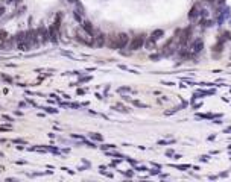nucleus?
Wrapping results in <instances>:
<instances>
[{
    "label": "nucleus",
    "instance_id": "obj_4",
    "mask_svg": "<svg viewBox=\"0 0 231 182\" xmlns=\"http://www.w3.org/2000/svg\"><path fill=\"white\" fill-rule=\"evenodd\" d=\"M58 30H59V17H58L56 21L53 23L52 29H50V38H52V39H56V38H58Z\"/></svg>",
    "mask_w": 231,
    "mask_h": 182
},
{
    "label": "nucleus",
    "instance_id": "obj_1",
    "mask_svg": "<svg viewBox=\"0 0 231 182\" xmlns=\"http://www.w3.org/2000/svg\"><path fill=\"white\" fill-rule=\"evenodd\" d=\"M128 41H129V38H128L126 33H119V35H111L108 39V44L113 49H122L128 44Z\"/></svg>",
    "mask_w": 231,
    "mask_h": 182
},
{
    "label": "nucleus",
    "instance_id": "obj_6",
    "mask_svg": "<svg viewBox=\"0 0 231 182\" xmlns=\"http://www.w3.org/2000/svg\"><path fill=\"white\" fill-rule=\"evenodd\" d=\"M2 15H3V9H0V17H2Z\"/></svg>",
    "mask_w": 231,
    "mask_h": 182
},
{
    "label": "nucleus",
    "instance_id": "obj_5",
    "mask_svg": "<svg viewBox=\"0 0 231 182\" xmlns=\"http://www.w3.org/2000/svg\"><path fill=\"white\" fill-rule=\"evenodd\" d=\"M161 35H163V30H155V32L152 33V35H151V41H149V46H152V44H154L155 41H157V39H158Z\"/></svg>",
    "mask_w": 231,
    "mask_h": 182
},
{
    "label": "nucleus",
    "instance_id": "obj_3",
    "mask_svg": "<svg viewBox=\"0 0 231 182\" xmlns=\"http://www.w3.org/2000/svg\"><path fill=\"white\" fill-rule=\"evenodd\" d=\"M9 38H8V33L5 30H0V49H6L9 47Z\"/></svg>",
    "mask_w": 231,
    "mask_h": 182
},
{
    "label": "nucleus",
    "instance_id": "obj_2",
    "mask_svg": "<svg viewBox=\"0 0 231 182\" xmlns=\"http://www.w3.org/2000/svg\"><path fill=\"white\" fill-rule=\"evenodd\" d=\"M145 43V35H137L132 38V41L129 43V49L131 50H138L141 46Z\"/></svg>",
    "mask_w": 231,
    "mask_h": 182
}]
</instances>
